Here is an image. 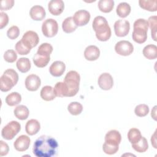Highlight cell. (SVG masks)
<instances>
[{
  "label": "cell",
  "instance_id": "cell-1",
  "mask_svg": "<svg viewBox=\"0 0 157 157\" xmlns=\"http://www.w3.org/2000/svg\"><path fill=\"white\" fill-rule=\"evenodd\" d=\"M58 144L51 136L42 135L34 143L33 152L37 157H52L57 154Z\"/></svg>",
  "mask_w": 157,
  "mask_h": 157
},
{
  "label": "cell",
  "instance_id": "cell-2",
  "mask_svg": "<svg viewBox=\"0 0 157 157\" xmlns=\"http://www.w3.org/2000/svg\"><path fill=\"white\" fill-rule=\"evenodd\" d=\"M92 26L99 40L104 42L110 39L111 29L105 18L102 16L96 17L93 20Z\"/></svg>",
  "mask_w": 157,
  "mask_h": 157
},
{
  "label": "cell",
  "instance_id": "cell-3",
  "mask_svg": "<svg viewBox=\"0 0 157 157\" xmlns=\"http://www.w3.org/2000/svg\"><path fill=\"white\" fill-rule=\"evenodd\" d=\"M80 77L79 74L75 71H69L64 79L66 88V97H72L77 94L79 90Z\"/></svg>",
  "mask_w": 157,
  "mask_h": 157
},
{
  "label": "cell",
  "instance_id": "cell-4",
  "mask_svg": "<svg viewBox=\"0 0 157 157\" xmlns=\"http://www.w3.org/2000/svg\"><path fill=\"white\" fill-rule=\"evenodd\" d=\"M132 37L134 42L143 44L147 39V31L148 29V21L144 18L136 20L133 25Z\"/></svg>",
  "mask_w": 157,
  "mask_h": 157
},
{
  "label": "cell",
  "instance_id": "cell-5",
  "mask_svg": "<svg viewBox=\"0 0 157 157\" xmlns=\"http://www.w3.org/2000/svg\"><path fill=\"white\" fill-rule=\"evenodd\" d=\"M18 75L12 69H8L4 71L0 78V90L3 92L10 90L18 82Z\"/></svg>",
  "mask_w": 157,
  "mask_h": 157
},
{
  "label": "cell",
  "instance_id": "cell-6",
  "mask_svg": "<svg viewBox=\"0 0 157 157\" xmlns=\"http://www.w3.org/2000/svg\"><path fill=\"white\" fill-rule=\"evenodd\" d=\"M21 125L17 121H11L1 131L2 137L6 140H11L20 132Z\"/></svg>",
  "mask_w": 157,
  "mask_h": 157
},
{
  "label": "cell",
  "instance_id": "cell-7",
  "mask_svg": "<svg viewBox=\"0 0 157 157\" xmlns=\"http://www.w3.org/2000/svg\"><path fill=\"white\" fill-rule=\"evenodd\" d=\"M58 31V25L55 20L53 18H48L42 23V31L45 37H54L57 34Z\"/></svg>",
  "mask_w": 157,
  "mask_h": 157
},
{
  "label": "cell",
  "instance_id": "cell-8",
  "mask_svg": "<svg viewBox=\"0 0 157 157\" xmlns=\"http://www.w3.org/2000/svg\"><path fill=\"white\" fill-rule=\"evenodd\" d=\"M113 27L117 36L124 37L129 32L130 23L126 20H118L115 22Z\"/></svg>",
  "mask_w": 157,
  "mask_h": 157
},
{
  "label": "cell",
  "instance_id": "cell-9",
  "mask_svg": "<svg viewBox=\"0 0 157 157\" xmlns=\"http://www.w3.org/2000/svg\"><path fill=\"white\" fill-rule=\"evenodd\" d=\"M115 50L120 55L128 56L133 52L134 47L129 41L120 40L115 44Z\"/></svg>",
  "mask_w": 157,
  "mask_h": 157
},
{
  "label": "cell",
  "instance_id": "cell-10",
  "mask_svg": "<svg viewBox=\"0 0 157 157\" xmlns=\"http://www.w3.org/2000/svg\"><path fill=\"white\" fill-rule=\"evenodd\" d=\"M90 13L85 10H79L75 12L72 17L74 21L77 26H82L86 25L90 20Z\"/></svg>",
  "mask_w": 157,
  "mask_h": 157
},
{
  "label": "cell",
  "instance_id": "cell-11",
  "mask_svg": "<svg viewBox=\"0 0 157 157\" xmlns=\"http://www.w3.org/2000/svg\"><path fill=\"white\" fill-rule=\"evenodd\" d=\"M31 49L36 47L39 41L38 34L33 31H28L23 36L21 39Z\"/></svg>",
  "mask_w": 157,
  "mask_h": 157
},
{
  "label": "cell",
  "instance_id": "cell-12",
  "mask_svg": "<svg viewBox=\"0 0 157 157\" xmlns=\"http://www.w3.org/2000/svg\"><path fill=\"white\" fill-rule=\"evenodd\" d=\"M98 83L102 90H109L113 87V80L110 74L105 72L99 75L98 80Z\"/></svg>",
  "mask_w": 157,
  "mask_h": 157
},
{
  "label": "cell",
  "instance_id": "cell-13",
  "mask_svg": "<svg viewBox=\"0 0 157 157\" xmlns=\"http://www.w3.org/2000/svg\"><path fill=\"white\" fill-rule=\"evenodd\" d=\"M41 80L39 76L35 74H30L26 78L25 86L30 91H37L40 87Z\"/></svg>",
  "mask_w": 157,
  "mask_h": 157
},
{
  "label": "cell",
  "instance_id": "cell-14",
  "mask_svg": "<svg viewBox=\"0 0 157 157\" xmlns=\"http://www.w3.org/2000/svg\"><path fill=\"white\" fill-rule=\"evenodd\" d=\"M30 145V139L28 136L21 135L14 142L13 146L18 151H25L28 149Z\"/></svg>",
  "mask_w": 157,
  "mask_h": 157
},
{
  "label": "cell",
  "instance_id": "cell-15",
  "mask_svg": "<svg viewBox=\"0 0 157 157\" xmlns=\"http://www.w3.org/2000/svg\"><path fill=\"white\" fill-rule=\"evenodd\" d=\"M48 9L51 14L59 15L64 10V3L62 0H52L48 2Z\"/></svg>",
  "mask_w": 157,
  "mask_h": 157
},
{
  "label": "cell",
  "instance_id": "cell-16",
  "mask_svg": "<svg viewBox=\"0 0 157 157\" xmlns=\"http://www.w3.org/2000/svg\"><path fill=\"white\" fill-rule=\"evenodd\" d=\"M121 140V134L117 130H110L105 136V142L113 145L119 146Z\"/></svg>",
  "mask_w": 157,
  "mask_h": 157
},
{
  "label": "cell",
  "instance_id": "cell-17",
  "mask_svg": "<svg viewBox=\"0 0 157 157\" xmlns=\"http://www.w3.org/2000/svg\"><path fill=\"white\" fill-rule=\"evenodd\" d=\"M66 70L65 64L61 61H54L49 68L50 73L54 77L61 76Z\"/></svg>",
  "mask_w": 157,
  "mask_h": 157
},
{
  "label": "cell",
  "instance_id": "cell-18",
  "mask_svg": "<svg viewBox=\"0 0 157 157\" xmlns=\"http://www.w3.org/2000/svg\"><path fill=\"white\" fill-rule=\"evenodd\" d=\"M46 13L44 8L39 5L33 6L29 10V15L31 18L35 21H41L45 17Z\"/></svg>",
  "mask_w": 157,
  "mask_h": 157
},
{
  "label": "cell",
  "instance_id": "cell-19",
  "mask_svg": "<svg viewBox=\"0 0 157 157\" xmlns=\"http://www.w3.org/2000/svg\"><path fill=\"white\" fill-rule=\"evenodd\" d=\"M100 50L95 45L88 46L84 51V56L88 61H95L99 57Z\"/></svg>",
  "mask_w": 157,
  "mask_h": 157
},
{
  "label": "cell",
  "instance_id": "cell-20",
  "mask_svg": "<svg viewBox=\"0 0 157 157\" xmlns=\"http://www.w3.org/2000/svg\"><path fill=\"white\" fill-rule=\"evenodd\" d=\"M40 128V123L35 119H31L27 121L25 125V130L28 134L30 136L37 134Z\"/></svg>",
  "mask_w": 157,
  "mask_h": 157
},
{
  "label": "cell",
  "instance_id": "cell-21",
  "mask_svg": "<svg viewBox=\"0 0 157 157\" xmlns=\"http://www.w3.org/2000/svg\"><path fill=\"white\" fill-rule=\"evenodd\" d=\"M40 93L41 98L46 101H52L56 98L53 88H52L51 86H44L41 89Z\"/></svg>",
  "mask_w": 157,
  "mask_h": 157
},
{
  "label": "cell",
  "instance_id": "cell-22",
  "mask_svg": "<svg viewBox=\"0 0 157 157\" xmlns=\"http://www.w3.org/2000/svg\"><path fill=\"white\" fill-rule=\"evenodd\" d=\"M33 63L38 67H45L50 60V56L39 54L36 53L33 57Z\"/></svg>",
  "mask_w": 157,
  "mask_h": 157
},
{
  "label": "cell",
  "instance_id": "cell-23",
  "mask_svg": "<svg viewBox=\"0 0 157 157\" xmlns=\"http://www.w3.org/2000/svg\"><path fill=\"white\" fill-rule=\"evenodd\" d=\"M77 28V26L74 21L72 17H67L62 23V28L64 33H71L74 32Z\"/></svg>",
  "mask_w": 157,
  "mask_h": 157
},
{
  "label": "cell",
  "instance_id": "cell-24",
  "mask_svg": "<svg viewBox=\"0 0 157 157\" xmlns=\"http://www.w3.org/2000/svg\"><path fill=\"white\" fill-rule=\"evenodd\" d=\"M144 56L148 59H155L157 58V47L153 44L146 45L143 49Z\"/></svg>",
  "mask_w": 157,
  "mask_h": 157
},
{
  "label": "cell",
  "instance_id": "cell-25",
  "mask_svg": "<svg viewBox=\"0 0 157 157\" xmlns=\"http://www.w3.org/2000/svg\"><path fill=\"white\" fill-rule=\"evenodd\" d=\"M13 113L16 118L21 120H24L27 119L28 117L29 111L26 106L24 105H20L15 108Z\"/></svg>",
  "mask_w": 157,
  "mask_h": 157
},
{
  "label": "cell",
  "instance_id": "cell-26",
  "mask_svg": "<svg viewBox=\"0 0 157 157\" xmlns=\"http://www.w3.org/2000/svg\"><path fill=\"white\" fill-rule=\"evenodd\" d=\"M116 12L120 17L125 18L128 16L131 12V6L127 2H121L117 6Z\"/></svg>",
  "mask_w": 157,
  "mask_h": 157
},
{
  "label": "cell",
  "instance_id": "cell-27",
  "mask_svg": "<svg viewBox=\"0 0 157 157\" xmlns=\"http://www.w3.org/2000/svg\"><path fill=\"white\" fill-rule=\"evenodd\" d=\"M17 67L18 71L22 73H26L31 69V62L27 58L22 57L18 59L17 62Z\"/></svg>",
  "mask_w": 157,
  "mask_h": 157
},
{
  "label": "cell",
  "instance_id": "cell-28",
  "mask_svg": "<svg viewBox=\"0 0 157 157\" xmlns=\"http://www.w3.org/2000/svg\"><path fill=\"white\" fill-rule=\"evenodd\" d=\"M139 4L142 9L150 12H156L157 10L156 0H140Z\"/></svg>",
  "mask_w": 157,
  "mask_h": 157
},
{
  "label": "cell",
  "instance_id": "cell-29",
  "mask_svg": "<svg viewBox=\"0 0 157 157\" xmlns=\"http://www.w3.org/2000/svg\"><path fill=\"white\" fill-rule=\"evenodd\" d=\"M21 101V96L17 92H12L6 98V102L9 106H14L18 104Z\"/></svg>",
  "mask_w": 157,
  "mask_h": 157
},
{
  "label": "cell",
  "instance_id": "cell-30",
  "mask_svg": "<svg viewBox=\"0 0 157 157\" xmlns=\"http://www.w3.org/2000/svg\"><path fill=\"white\" fill-rule=\"evenodd\" d=\"M99 9L104 13H109L111 12L114 6V1L113 0H100L98 2Z\"/></svg>",
  "mask_w": 157,
  "mask_h": 157
},
{
  "label": "cell",
  "instance_id": "cell-31",
  "mask_svg": "<svg viewBox=\"0 0 157 157\" xmlns=\"http://www.w3.org/2000/svg\"><path fill=\"white\" fill-rule=\"evenodd\" d=\"M132 147L135 151L139 153H144L146 151L148 148L147 140L145 139V137L142 136L139 141L132 144Z\"/></svg>",
  "mask_w": 157,
  "mask_h": 157
},
{
  "label": "cell",
  "instance_id": "cell-32",
  "mask_svg": "<svg viewBox=\"0 0 157 157\" xmlns=\"http://www.w3.org/2000/svg\"><path fill=\"white\" fill-rule=\"evenodd\" d=\"M142 137L141 132L137 128H131L128 132V139L131 144H135L140 140Z\"/></svg>",
  "mask_w": 157,
  "mask_h": 157
},
{
  "label": "cell",
  "instance_id": "cell-33",
  "mask_svg": "<svg viewBox=\"0 0 157 157\" xmlns=\"http://www.w3.org/2000/svg\"><path fill=\"white\" fill-rule=\"evenodd\" d=\"M69 112L73 115H78L83 110L82 105L78 102H72L67 106Z\"/></svg>",
  "mask_w": 157,
  "mask_h": 157
},
{
  "label": "cell",
  "instance_id": "cell-34",
  "mask_svg": "<svg viewBox=\"0 0 157 157\" xmlns=\"http://www.w3.org/2000/svg\"><path fill=\"white\" fill-rule=\"evenodd\" d=\"M56 96L57 97H66V88L65 84L62 82H57L53 88Z\"/></svg>",
  "mask_w": 157,
  "mask_h": 157
},
{
  "label": "cell",
  "instance_id": "cell-35",
  "mask_svg": "<svg viewBox=\"0 0 157 157\" xmlns=\"http://www.w3.org/2000/svg\"><path fill=\"white\" fill-rule=\"evenodd\" d=\"M148 26L151 29V34L153 39L156 41V25H157V17L156 15L151 16L149 17L148 20Z\"/></svg>",
  "mask_w": 157,
  "mask_h": 157
},
{
  "label": "cell",
  "instance_id": "cell-36",
  "mask_svg": "<svg viewBox=\"0 0 157 157\" xmlns=\"http://www.w3.org/2000/svg\"><path fill=\"white\" fill-rule=\"evenodd\" d=\"M15 50L18 54L21 55H28L31 49L28 47L21 40H20L15 44Z\"/></svg>",
  "mask_w": 157,
  "mask_h": 157
},
{
  "label": "cell",
  "instance_id": "cell-37",
  "mask_svg": "<svg viewBox=\"0 0 157 157\" xmlns=\"http://www.w3.org/2000/svg\"><path fill=\"white\" fill-rule=\"evenodd\" d=\"M134 113L137 117H145L149 113V107L145 104L137 105L134 109Z\"/></svg>",
  "mask_w": 157,
  "mask_h": 157
},
{
  "label": "cell",
  "instance_id": "cell-38",
  "mask_svg": "<svg viewBox=\"0 0 157 157\" xmlns=\"http://www.w3.org/2000/svg\"><path fill=\"white\" fill-rule=\"evenodd\" d=\"M52 52L53 47L51 45V44L48 43H43L38 47L37 53L39 54L50 56Z\"/></svg>",
  "mask_w": 157,
  "mask_h": 157
},
{
  "label": "cell",
  "instance_id": "cell-39",
  "mask_svg": "<svg viewBox=\"0 0 157 157\" xmlns=\"http://www.w3.org/2000/svg\"><path fill=\"white\" fill-rule=\"evenodd\" d=\"M118 149L119 146L113 145L105 142H104L102 145V150L107 155H113L118 151Z\"/></svg>",
  "mask_w": 157,
  "mask_h": 157
},
{
  "label": "cell",
  "instance_id": "cell-40",
  "mask_svg": "<svg viewBox=\"0 0 157 157\" xmlns=\"http://www.w3.org/2000/svg\"><path fill=\"white\" fill-rule=\"evenodd\" d=\"M4 59L8 63H13L17 59V55L13 50H8L4 54Z\"/></svg>",
  "mask_w": 157,
  "mask_h": 157
},
{
  "label": "cell",
  "instance_id": "cell-41",
  "mask_svg": "<svg viewBox=\"0 0 157 157\" xmlns=\"http://www.w3.org/2000/svg\"><path fill=\"white\" fill-rule=\"evenodd\" d=\"M20 34V29L17 26H12L9 28L7 31V37L10 39H17Z\"/></svg>",
  "mask_w": 157,
  "mask_h": 157
},
{
  "label": "cell",
  "instance_id": "cell-42",
  "mask_svg": "<svg viewBox=\"0 0 157 157\" xmlns=\"http://www.w3.org/2000/svg\"><path fill=\"white\" fill-rule=\"evenodd\" d=\"M14 5L13 0H2L1 1V10H7L10 9Z\"/></svg>",
  "mask_w": 157,
  "mask_h": 157
},
{
  "label": "cell",
  "instance_id": "cell-43",
  "mask_svg": "<svg viewBox=\"0 0 157 157\" xmlns=\"http://www.w3.org/2000/svg\"><path fill=\"white\" fill-rule=\"evenodd\" d=\"M9 22V17L6 13L1 12L0 13V28L2 29L6 26Z\"/></svg>",
  "mask_w": 157,
  "mask_h": 157
},
{
  "label": "cell",
  "instance_id": "cell-44",
  "mask_svg": "<svg viewBox=\"0 0 157 157\" xmlns=\"http://www.w3.org/2000/svg\"><path fill=\"white\" fill-rule=\"evenodd\" d=\"M9 150L7 144L2 140H0V156H3L7 155Z\"/></svg>",
  "mask_w": 157,
  "mask_h": 157
},
{
  "label": "cell",
  "instance_id": "cell-45",
  "mask_svg": "<svg viewBox=\"0 0 157 157\" xmlns=\"http://www.w3.org/2000/svg\"><path fill=\"white\" fill-rule=\"evenodd\" d=\"M156 131L155 132L154 134L151 136V144L153 145L155 148H156Z\"/></svg>",
  "mask_w": 157,
  "mask_h": 157
}]
</instances>
